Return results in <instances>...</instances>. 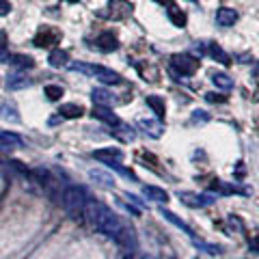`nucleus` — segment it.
Here are the masks:
<instances>
[{"instance_id":"obj_19","label":"nucleus","mask_w":259,"mask_h":259,"mask_svg":"<svg viewBox=\"0 0 259 259\" xmlns=\"http://www.w3.org/2000/svg\"><path fill=\"white\" fill-rule=\"evenodd\" d=\"M91 97H93L95 106H110V104H112V95L106 91V89H93Z\"/></svg>"},{"instance_id":"obj_22","label":"nucleus","mask_w":259,"mask_h":259,"mask_svg":"<svg viewBox=\"0 0 259 259\" xmlns=\"http://www.w3.org/2000/svg\"><path fill=\"white\" fill-rule=\"evenodd\" d=\"M48 61H50L52 67L59 69V67H65V65L69 63V54L65 50H52L50 56H48Z\"/></svg>"},{"instance_id":"obj_29","label":"nucleus","mask_w":259,"mask_h":259,"mask_svg":"<svg viewBox=\"0 0 259 259\" xmlns=\"http://www.w3.org/2000/svg\"><path fill=\"white\" fill-rule=\"evenodd\" d=\"M205 100H207V102H227V97H218L216 93H207Z\"/></svg>"},{"instance_id":"obj_8","label":"nucleus","mask_w":259,"mask_h":259,"mask_svg":"<svg viewBox=\"0 0 259 259\" xmlns=\"http://www.w3.org/2000/svg\"><path fill=\"white\" fill-rule=\"evenodd\" d=\"M95 46H97V50H102V52H115L119 48V39L112 35V32H102V35H97Z\"/></svg>"},{"instance_id":"obj_32","label":"nucleus","mask_w":259,"mask_h":259,"mask_svg":"<svg viewBox=\"0 0 259 259\" xmlns=\"http://www.w3.org/2000/svg\"><path fill=\"white\" fill-rule=\"evenodd\" d=\"M67 3H71V5H76V3H80V0H67Z\"/></svg>"},{"instance_id":"obj_4","label":"nucleus","mask_w":259,"mask_h":259,"mask_svg":"<svg viewBox=\"0 0 259 259\" xmlns=\"http://www.w3.org/2000/svg\"><path fill=\"white\" fill-rule=\"evenodd\" d=\"M171 67L182 76H192L199 69V61L190 54H173L171 56Z\"/></svg>"},{"instance_id":"obj_5","label":"nucleus","mask_w":259,"mask_h":259,"mask_svg":"<svg viewBox=\"0 0 259 259\" xmlns=\"http://www.w3.org/2000/svg\"><path fill=\"white\" fill-rule=\"evenodd\" d=\"M93 158L104 162V164H121V160H123V151L117 149V147H104V149H97L93 151Z\"/></svg>"},{"instance_id":"obj_16","label":"nucleus","mask_w":259,"mask_h":259,"mask_svg":"<svg viewBox=\"0 0 259 259\" xmlns=\"http://www.w3.org/2000/svg\"><path fill=\"white\" fill-rule=\"evenodd\" d=\"M143 194L147 199H151V201H158V203H166L168 201V192L162 190V188H156V186H145Z\"/></svg>"},{"instance_id":"obj_30","label":"nucleus","mask_w":259,"mask_h":259,"mask_svg":"<svg viewBox=\"0 0 259 259\" xmlns=\"http://www.w3.org/2000/svg\"><path fill=\"white\" fill-rule=\"evenodd\" d=\"M192 119L194 121H207V115L203 110H194V115H192Z\"/></svg>"},{"instance_id":"obj_7","label":"nucleus","mask_w":259,"mask_h":259,"mask_svg":"<svg viewBox=\"0 0 259 259\" xmlns=\"http://www.w3.org/2000/svg\"><path fill=\"white\" fill-rule=\"evenodd\" d=\"M180 199L190 207H205L216 201L214 197H209V194H194V192H180Z\"/></svg>"},{"instance_id":"obj_18","label":"nucleus","mask_w":259,"mask_h":259,"mask_svg":"<svg viewBox=\"0 0 259 259\" xmlns=\"http://www.w3.org/2000/svg\"><path fill=\"white\" fill-rule=\"evenodd\" d=\"M147 106L156 112L158 119H164V112H166V106H164V100L160 95H147Z\"/></svg>"},{"instance_id":"obj_13","label":"nucleus","mask_w":259,"mask_h":259,"mask_svg":"<svg viewBox=\"0 0 259 259\" xmlns=\"http://www.w3.org/2000/svg\"><path fill=\"white\" fill-rule=\"evenodd\" d=\"M7 63L13 65L15 69H32L35 67V61H32L30 56H26V54H13V56L7 59Z\"/></svg>"},{"instance_id":"obj_15","label":"nucleus","mask_w":259,"mask_h":259,"mask_svg":"<svg viewBox=\"0 0 259 259\" xmlns=\"http://www.w3.org/2000/svg\"><path fill=\"white\" fill-rule=\"evenodd\" d=\"M139 127H143L145 134L153 136V139H160L162 132H164V127H162L158 121H151V119H141V121H139Z\"/></svg>"},{"instance_id":"obj_24","label":"nucleus","mask_w":259,"mask_h":259,"mask_svg":"<svg viewBox=\"0 0 259 259\" xmlns=\"http://www.w3.org/2000/svg\"><path fill=\"white\" fill-rule=\"evenodd\" d=\"M168 20H171L177 28H184L186 26V13L182 9H177V7H168Z\"/></svg>"},{"instance_id":"obj_27","label":"nucleus","mask_w":259,"mask_h":259,"mask_svg":"<svg viewBox=\"0 0 259 259\" xmlns=\"http://www.w3.org/2000/svg\"><path fill=\"white\" fill-rule=\"evenodd\" d=\"M9 11H11L9 0H0V15H9Z\"/></svg>"},{"instance_id":"obj_3","label":"nucleus","mask_w":259,"mask_h":259,"mask_svg":"<svg viewBox=\"0 0 259 259\" xmlns=\"http://www.w3.org/2000/svg\"><path fill=\"white\" fill-rule=\"evenodd\" d=\"M71 69H74V71H82V74H87V76H93V78H97L104 84H121V82H123V78H121L117 71H112L108 67H102V65L74 63V65H71Z\"/></svg>"},{"instance_id":"obj_33","label":"nucleus","mask_w":259,"mask_h":259,"mask_svg":"<svg viewBox=\"0 0 259 259\" xmlns=\"http://www.w3.org/2000/svg\"><path fill=\"white\" fill-rule=\"evenodd\" d=\"M190 3H194V0H190Z\"/></svg>"},{"instance_id":"obj_1","label":"nucleus","mask_w":259,"mask_h":259,"mask_svg":"<svg viewBox=\"0 0 259 259\" xmlns=\"http://www.w3.org/2000/svg\"><path fill=\"white\" fill-rule=\"evenodd\" d=\"M84 216H89L91 225H93L100 233H104V236L115 238L117 242H121V244H123V242L127 240V231H125V227L121 225L119 216L112 212L110 207L104 205V203H97V201H89Z\"/></svg>"},{"instance_id":"obj_21","label":"nucleus","mask_w":259,"mask_h":259,"mask_svg":"<svg viewBox=\"0 0 259 259\" xmlns=\"http://www.w3.org/2000/svg\"><path fill=\"white\" fill-rule=\"evenodd\" d=\"M207 52L212 54L214 59H216L218 63H221V65H225V67H227V65H231L229 54H227V52H225V50H223V48L218 46V44H209V46H207Z\"/></svg>"},{"instance_id":"obj_17","label":"nucleus","mask_w":259,"mask_h":259,"mask_svg":"<svg viewBox=\"0 0 259 259\" xmlns=\"http://www.w3.org/2000/svg\"><path fill=\"white\" fill-rule=\"evenodd\" d=\"M0 147L3 149H15L22 147V139L13 132H0Z\"/></svg>"},{"instance_id":"obj_12","label":"nucleus","mask_w":259,"mask_h":259,"mask_svg":"<svg viewBox=\"0 0 259 259\" xmlns=\"http://www.w3.org/2000/svg\"><path fill=\"white\" fill-rule=\"evenodd\" d=\"M30 84H32V80L26 78L24 74H11L7 78V89H9V91H20V89H26Z\"/></svg>"},{"instance_id":"obj_10","label":"nucleus","mask_w":259,"mask_h":259,"mask_svg":"<svg viewBox=\"0 0 259 259\" xmlns=\"http://www.w3.org/2000/svg\"><path fill=\"white\" fill-rule=\"evenodd\" d=\"M0 119L3 121H9V123H20V110H18V106H15L13 102H3L0 104Z\"/></svg>"},{"instance_id":"obj_2","label":"nucleus","mask_w":259,"mask_h":259,"mask_svg":"<svg viewBox=\"0 0 259 259\" xmlns=\"http://www.w3.org/2000/svg\"><path fill=\"white\" fill-rule=\"evenodd\" d=\"M63 209L67 212L74 221H80V218L84 216L87 212V203H89V194L84 188H80V186H67V188L63 190Z\"/></svg>"},{"instance_id":"obj_14","label":"nucleus","mask_w":259,"mask_h":259,"mask_svg":"<svg viewBox=\"0 0 259 259\" xmlns=\"http://www.w3.org/2000/svg\"><path fill=\"white\" fill-rule=\"evenodd\" d=\"M59 115L63 119H78V117L84 115V108L80 106V104H63L59 108Z\"/></svg>"},{"instance_id":"obj_11","label":"nucleus","mask_w":259,"mask_h":259,"mask_svg":"<svg viewBox=\"0 0 259 259\" xmlns=\"http://www.w3.org/2000/svg\"><path fill=\"white\" fill-rule=\"evenodd\" d=\"M238 20V11L236 9H231V7H221L216 13V22H218V26H233Z\"/></svg>"},{"instance_id":"obj_25","label":"nucleus","mask_w":259,"mask_h":259,"mask_svg":"<svg viewBox=\"0 0 259 259\" xmlns=\"http://www.w3.org/2000/svg\"><path fill=\"white\" fill-rule=\"evenodd\" d=\"M162 216H164V218H166V221H168V223H173L175 227H180V229H184V231H186V233H188V236H190V238L194 236V231L190 229V227H188V225H186L184 221H180V218H177V216H175L173 212H168V209H162Z\"/></svg>"},{"instance_id":"obj_20","label":"nucleus","mask_w":259,"mask_h":259,"mask_svg":"<svg viewBox=\"0 0 259 259\" xmlns=\"http://www.w3.org/2000/svg\"><path fill=\"white\" fill-rule=\"evenodd\" d=\"M89 175H91V180H95L100 186H104V188H115V180H112L108 173L100 171V168H93V171L89 173Z\"/></svg>"},{"instance_id":"obj_28","label":"nucleus","mask_w":259,"mask_h":259,"mask_svg":"<svg viewBox=\"0 0 259 259\" xmlns=\"http://www.w3.org/2000/svg\"><path fill=\"white\" fill-rule=\"evenodd\" d=\"M7 54V35L5 32H0V56Z\"/></svg>"},{"instance_id":"obj_9","label":"nucleus","mask_w":259,"mask_h":259,"mask_svg":"<svg viewBox=\"0 0 259 259\" xmlns=\"http://www.w3.org/2000/svg\"><path fill=\"white\" fill-rule=\"evenodd\" d=\"M93 117L100 119V121H104V123H108L110 127H117V125L121 123V119H119L108 106H93Z\"/></svg>"},{"instance_id":"obj_23","label":"nucleus","mask_w":259,"mask_h":259,"mask_svg":"<svg viewBox=\"0 0 259 259\" xmlns=\"http://www.w3.org/2000/svg\"><path fill=\"white\" fill-rule=\"evenodd\" d=\"M212 82L218 89H223V91H229V89L233 87V78H229L225 71H216V74H212Z\"/></svg>"},{"instance_id":"obj_6","label":"nucleus","mask_w":259,"mask_h":259,"mask_svg":"<svg viewBox=\"0 0 259 259\" xmlns=\"http://www.w3.org/2000/svg\"><path fill=\"white\" fill-rule=\"evenodd\" d=\"M59 39H61V32L59 30H54L50 26H44L41 30H39V35L35 37V44L37 48H50L54 44H59Z\"/></svg>"},{"instance_id":"obj_31","label":"nucleus","mask_w":259,"mask_h":259,"mask_svg":"<svg viewBox=\"0 0 259 259\" xmlns=\"http://www.w3.org/2000/svg\"><path fill=\"white\" fill-rule=\"evenodd\" d=\"M127 199H130V201H132V203H136V205H139V207H143V201H141L139 197H136V194H130V192H127Z\"/></svg>"},{"instance_id":"obj_26","label":"nucleus","mask_w":259,"mask_h":259,"mask_svg":"<svg viewBox=\"0 0 259 259\" xmlns=\"http://www.w3.org/2000/svg\"><path fill=\"white\" fill-rule=\"evenodd\" d=\"M44 93H46V97L50 102H59L61 97H63V87H59V84H48L44 89Z\"/></svg>"}]
</instances>
